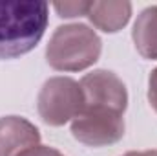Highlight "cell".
I'll return each mask as SVG.
<instances>
[{
  "label": "cell",
  "instance_id": "2",
  "mask_svg": "<svg viewBox=\"0 0 157 156\" xmlns=\"http://www.w3.org/2000/svg\"><path fill=\"white\" fill-rule=\"evenodd\" d=\"M48 13L46 2H0V61L31 51L48 28Z\"/></svg>",
  "mask_w": 157,
  "mask_h": 156
},
{
  "label": "cell",
  "instance_id": "9",
  "mask_svg": "<svg viewBox=\"0 0 157 156\" xmlns=\"http://www.w3.org/2000/svg\"><path fill=\"white\" fill-rule=\"evenodd\" d=\"M18 156H64L60 151L53 149V147H46V145H37V147H31L24 153H20Z\"/></svg>",
  "mask_w": 157,
  "mask_h": 156
},
{
  "label": "cell",
  "instance_id": "1",
  "mask_svg": "<svg viewBox=\"0 0 157 156\" xmlns=\"http://www.w3.org/2000/svg\"><path fill=\"white\" fill-rule=\"evenodd\" d=\"M84 105L71 121V134L84 145L104 147L124 136V110L128 92L121 79L110 70H95L80 79Z\"/></svg>",
  "mask_w": 157,
  "mask_h": 156
},
{
  "label": "cell",
  "instance_id": "6",
  "mask_svg": "<svg viewBox=\"0 0 157 156\" xmlns=\"http://www.w3.org/2000/svg\"><path fill=\"white\" fill-rule=\"evenodd\" d=\"M86 17L104 33H115L122 30L132 17V4L121 2H90Z\"/></svg>",
  "mask_w": 157,
  "mask_h": 156
},
{
  "label": "cell",
  "instance_id": "5",
  "mask_svg": "<svg viewBox=\"0 0 157 156\" xmlns=\"http://www.w3.org/2000/svg\"><path fill=\"white\" fill-rule=\"evenodd\" d=\"M40 145L39 129L20 116L0 117V156H18Z\"/></svg>",
  "mask_w": 157,
  "mask_h": 156
},
{
  "label": "cell",
  "instance_id": "3",
  "mask_svg": "<svg viewBox=\"0 0 157 156\" xmlns=\"http://www.w3.org/2000/svg\"><path fill=\"white\" fill-rule=\"evenodd\" d=\"M102 42L86 24L59 26L46 48L48 64L60 72H80L97 63Z\"/></svg>",
  "mask_w": 157,
  "mask_h": 156
},
{
  "label": "cell",
  "instance_id": "7",
  "mask_svg": "<svg viewBox=\"0 0 157 156\" xmlns=\"http://www.w3.org/2000/svg\"><path fill=\"white\" fill-rule=\"evenodd\" d=\"M132 37L137 51L144 59H157V6L141 11L133 24Z\"/></svg>",
  "mask_w": 157,
  "mask_h": 156
},
{
  "label": "cell",
  "instance_id": "11",
  "mask_svg": "<svg viewBox=\"0 0 157 156\" xmlns=\"http://www.w3.org/2000/svg\"><path fill=\"white\" fill-rule=\"evenodd\" d=\"M124 156H157V151L152 149V151H132V153H126Z\"/></svg>",
  "mask_w": 157,
  "mask_h": 156
},
{
  "label": "cell",
  "instance_id": "4",
  "mask_svg": "<svg viewBox=\"0 0 157 156\" xmlns=\"http://www.w3.org/2000/svg\"><path fill=\"white\" fill-rule=\"evenodd\" d=\"M84 94L80 83L71 77H51L48 79L39 92L37 107L44 123L60 127L73 121L82 110Z\"/></svg>",
  "mask_w": 157,
  "mask_h": 156
},
{
  "label": "cell",
  "instance_id": "8",
  "mask_svg": "<svg viewBox=\"0 0 157 156\" xmlns=\"http://www.w3.org/2000/svg\"><path fill=\"white\" fill-rule=\"evenodd\" d=\"M53 7L59 13V17L73 18V17H82L88 13L90 2H82V0H78V2H55Z\"/></svg>",
  "mask_w": 157,
  "mask_h": 156
},
{
  "label": "cell",
  "instance_id": "10",
  "mask_svg": "<svg viewBox=\"0 0 157 156\" xmlns=\"http://www.w3.org/2000/svg\"><path fill=\"white\" fill-rule=\"evenodd\" d=\"M148 101L157 112V68L150 74V79H148Z\"/></svg>",
  "mask_w": 157,
  "mask_h": 156
}]
</instances>
